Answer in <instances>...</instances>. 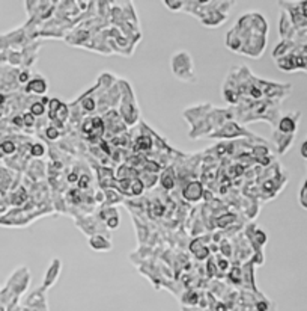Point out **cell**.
Segmentation results:
<instances>
[{"instance_id":"83f0119b","label":"cell","mask_w":307,"mask_h":311,"mask_svg":"<svg viewBox=\"0 0 307 311\" xmlns=\"http://www.w3.org/2000/svg\"><path fill=\"white\" fill-rule=\"evenodd\" d=\"M219 268H220V271H226L228 268H229V262L226 260V258H219Z\"/></svg>"},{"instance_id":"4dcf8cb0","label":"cell","mask_w":307,"mask_h":311,"mask_svg":"<svg viewBox=\"0 0 307 311\" xmlns=\"http://www.w3.org/2000/svg\"><path fill=\"white\" fill-rule=\"evenodd\" d=\"M77 180H78V175H77L76 172H71V175H68V182L70 183H74Z\"/></svg>"},{"instance_id":"d6a6232c","label":"cell","mask_w":307,"mask_h":311,"mask_svg":"<svg viewBox=\"0 0 307 311\" xmlns=\"http://www.w3.org/2000/svg\"><path fill=\"white\" fill-rule=\"evenodd\" d=\"M301 194L307 195V180L304 182V186H303V191H301Z\"/></svg>"},{"instance_id":"836d02e7","label":"cell","mask_w":307,"mask_h":311,"mask_svg":"<svg viewBox=\"0 0 307 311\" xmlns=\"http://www.w3.org/2000/svg\"><path fill=\"white\" fill-rule=\"evenodd\" d=\"M78 6H80L81 9H86V8H87V3H86V2H83V3H78Z\"/></svg>"},{"instance_id":"9c48e42d","label":"cell","mask_w":307,"mask_h":311,"mask_svg":"<svg viewBox=\"0 0 307 311\" xmlns=\"http://www.w3.org/2000/svg\"><path fill=\"white\" fill-rule=\"evenodd\" d=\"M29 112L35 118L42 117V115L45 114V106L41 103V100H39V101H34V103L30 105V108H29Z\"/></svg>"},{"instance_id":"9a60e30c","label":"cell","mask_w":307,"mask_h":311,"mask_svg":"<svg viewBox=\"0 0 307 311\" xmlns=\"http://www.w3.org/2000/svg\"><path fill=\"white\" fill-rule=\"evenodd\" d=\"M233 221H235V215H232V213H228V215H225V216H222V218L217 219L219 227H228Z\"/></svg>"},{"instance_id":"3957f363","label":"cell","mask_w":307,"mask_h":311,"mask_svg":"<svg viewBox=\"0 0 307 311\" xmlns=\"http://www.w3.org/2000/svg\"><path fill=\"white\" fill-rule=\"evenodd\" d=\"M298 119H300V114L295 112L294 115H286L279 121V130L282 135H294L297 127H298Z\"/></svg>"},{"instance_id":"52a82bcc","label":"cell","mask_w":307,"mask_h":311,"mask_svg":"<svg viewBox=\"0 0 307 311\" xmlns=\"http://www.w3.org/2000/svg\"><path fill=\"white\" fill-rule=\"evenodd\" d=\"M89 245L92 249L95 251H109L112 249V243L110 240H107L106 237H103L101 234H95L89 239Z\"/></svg>"},{"instance_id":"7402d4cb","label":"cell","mask_w":307,"mask_h":311,"mask_svg":"<svg viewBox=\"0 0 307 311\" xmlns=\"http://www.w3.org/2000/svg\"><path fill=\"white\" fill-rule=\"evenodd\" d=\"M89 182H90L89 175H81V177H78V188H80V189H87Z\"/></svg>"},{"instance_id":"7a4b0ae2","label":"cell","mask_w":307,"mask_h":311,"mask_svg":"<svg viewBox=\"0 0 307 311\" xmlns=\"http://www.w3.org/2000/svg\"><path fill=\"white\" fill-rule=\"evenodd\" d=\"M239 135H247V132H245L241 125H238V124H235V122H232V121H228V122H225L219 130H216V132L211 135V138L230 139V138H236V136H239Z\"/></svg>"},{"instance_id":"8992f818","label":"cell","mask_w":307,"mask_h":311,"mask_svg":"<svg viewBox=\"0 0 307 311\" xmlns=\"http://www.w3.org/2000/svg\"><path fill=\"white\" fill-rule=\"evenodd\" d=\"M48 89V83L47 80L42 77L32 79L27 85H26V92H34L37 95H44Z\"/></svg>"},{"instance_id":"44dd1931","label":"cell","mask_w":307,"mask_h":311,"mask_svg":"<svg viewBox=\"0 0 307 311\" xmlns=\"http://www.w3.org/2000/svg\"><path fill=\"white\" fill-rule=\"evenodd\" d=\"M81 125H83V127H81V130H83L84 133H87V135H90V133H92V130H94L92 118H87V119H84Z\"/></svg>"},{"instance_id":"603a6c76","label":"cell","mask_w":307,"mask_h":311,"mask_svg":"<svg viewBox=\"0 0 307 311\" xmlns=\"http://www.w3.org/2000/svg\"><path fill=\"white\" fill-rule=\"evenodd\" d=\"M106 196H109L107 201L112 202V204H113V202H117V201H120V196L116 194V192H113V191H110V189L106 191Z\"/></svg>"},{"instance_id":"1f68e13d","label":"cell","mask_w":307,"mask_h":311,"mask_svg":"<svg viewBox=\"0 0 307 311\" xmlns=\"http://www.w3.org/2000/svg\"><path fill=\"white\" fill-rule=\"evenodd\" d=\"M301 156H303L304 159H307V141L301 145Z\"/></svg>"},{"instance_id":"4316f807","label":"cell","mask_w":307,"mask_h":311,"mask_svg":"<svg viewBox=\"0 0 307 311\" xmlns=\"http://www.w3.org/2000/svg\"><path fill=\"white\" fill-rule=\"evenodd\" d=\"M256 308L258 311H268L269 304L267 301H259V302H256Z\"/></svg>"},{"instance_id":"5b68a950","label":"cell","mask_w":307,"mask_h":311,"mask_svg":"<svg viewBox=\"0 0 307 311\" xmlns=\"http://www.w3.org/2000/svg\"><path fill=\"white\" fill-rule=\"evenodd\" d=\"M59 272H60V262L56 258L53 260L51 266L48 268V271L45 272V276H44V284H42V289H48L50 286H53V282L56 281V278L59 276Z\"/></svg>"},{"instance_id":"5bb4252c","label":"cell","mask_w":307,"mask_h":311,"mask_svg":"<svg viewBox=\"0 0 307 311\" xmlns=\"http://www.w3.org/2000/svg\"><path fill=\"white\" fill-rule=\"evenodd\" d=\"M30 80H32V77H30V71H29V70H21V71H18V76H17L18 85H27Z\"/></svg>"},{"instance_id":"30bf717a","label":"cell","mask_w":307,"mask_h":311,"mask_svg":"<svg viewBox=\"0 0 307 311\" xmlns=\"http://www.w3.org/2000/svg\"><path fill=\"white\" fill-rule=\"evenodd\" d=\"M161 185L164 189H172L175 186V175L172 172H164L163 177H161Z\"/></svg>"},{"instance_id":"cb8c5ba5","label":"cell","mask_w":307,"mask_h":311,"mask_svg":"<svg viewBox=\"0 0 307 311\" xmlns=\"http://www.w3.org/2000/svg\"><path fill=\"white\" fill-rule=\"evenodd\" d=\"M229 278L230 279H235V282H238V281L241 279V269L233 268V269H232V272L229 273Z\"/></svg>"},{"instance_id":"8fae6325","label":"cell","mask_w":307,"mask_h":311,"mask_svg":"<svg viewBox=\"0 0 307 311\" xmlns=\"http://www.w3.org/2000/svg\"><path fill=\"white\" fill-rule=\"evenodd\" d=\"M45 151H47V148L41 142H34L30 145V150H29V153L34 156V157H42V156L45 154Z\"/></svg>"},{"instance_id":"ffe728a7","label":"cell","mask_w":307,"mask_h":311,"mask_svg":"<svg viewBox=\"0 0 307 311\" xmlns=\"http://www.w3.org/2000/svg\"><path fill=\"white\" fill-rule=\"evenodd\" d=\"M81 105H83V109L87 112H92L95 109V100L94 98H84Z\"/></svg>"},{"instance_id":"277c9868","label":"cell","mask_w":307,"mask_h":311,"mask_svg":"<svg viewBox=\"0 0 307 311\" xmlns=\"http://www.w3.org/2000/svg\"><path fill=\"white\" fill-rule=\"evenodd\" d=\"M182 195H184V198H186L187 201L196 202V201H199V199L202 198V195H203V188H202L200 183L193 182V183H189V185L184 188Z\"/></svg>"},{"instance_id":"d4e9b609","label":"cell","mask_w":307,"mask_h":311,"mask_svg":"<svg viewBox=\"0 0 307 311\" xmlns=\"http://www.w3.org/2000/svg\"><path fill=\"white\" fill-rule=\"evenodd\" d=\"M145 169H146V171H151V174H154V172H158V171H160V166H158L157 163H154V162H146Z\"/></svg>"},{"instance_id":"f1b7e54d","label":"cell","mask_w":307,"mask_h":311,"mask_svg":"<svg viewBox=\"0 0 307 311\" xmlns=\"http://www.w3.org/2000/svg\"><path fill=\"white\" fill-rule=\"evenodd\" d=\"M300 12H301L303 18L307 21V2H301L300 3Z\"/></svg>"},{"instance_id":"484cf974","label":"cell","mask_w":307,"mask_h":311,"mask_svg":"<svg viewBox=\"0 0 307 311\" xmlns=\"http://www.w3.org/2000/svg\"><path fill=\"white\" fill-rule=\"evenodd\" d=\"M256 239H258V243H259V245H264V243L267 242V236H265L264 231H261V230L256 231Z\"/></svg>"},{"instance_id":"d6986e66","label":"cell","mask_w":307,"mask_h":311,"mask_svg":"<svg viewBox=\"0 0 307 311\" xmlns=\"http://www.w3.org/2000/svg\"><path fill=\"white\" fill-rule=\"evenodd\" d=\"M23 122H24V127H34L35 125V117L30 112H26L23 115Z\"/></svg>"},{"instance_id":"ba28073f","label":"cell","mask_w":307,"mask_h":311,"mask_svg":"<svg viewBox=\"0 0 307 311\" xmlns=\"http://www.w3.org/2000/svg\"><path fill=\"white\" fill-rule=\"evenodd\" d=\"M151 147H152V139L149 136H140L136 142V150H140V151L151 150Z\"/></svg>"},{"instance_id":"6da1fadb","label":"cell","mask_w":307,"mask_h":311,"mask_svg":"<svg viewBox=\"0 0 307 311\" xmlns=\"http://www.w3.org/2000/svg\"><path fill=\"white\" fill-rule=\"evenodd\" d=\"M172 70L175 76L184 82H194L193 59L187 51H176L172 58Z\"/></svg>"},{"instance_id":"7c38bea8","label":"cell","mask_w":307,"mask_h":311,"mask_svg":"<svg viewBox=\"0 0 307 311\" xmlns=\"http://www.w3.org/2000/svg\"><path fill=\"white\" fill-rule=\"evenodd\" d=\"M164 5L170 11H179V9H182L186 6V2H181V0H166Z\"/></svg>"},{"instance_id":"ac0fdd59","label":"cell","mask_w":307,"mask_h":311,"mask_svg":"<svg viewBox=\"0 0 307 311\" xmlns=\"http://www.w3.org/2000/svg\"><path fill=\"white\" fill-rule=\"evenodd\" d=\"M45 136H47L48 139L54 141V139H57V138H59V130H57V128H54L53 125H50V127L45 130Z\"/></svg>"},{"instance_id":"e0dca14e","label":"cell","mask_w":307,"mask_h":311,"mask_svg":"<svg viewBox=\"0 0 307 311\" xmlns=\"http://www.w3.org/2000/svg\"><path fill=\"white\" fill-rule=\"evenodd\" d=\"M106 227H107V228H110V230H115V228H117V227H119V215L109 218V219L106 221Z\"/></svg>"},{"instance_id":"f546056e","label":"cell","mask_w":307,"mask_h":311,"mask_svg":"<svg viewBox=\"0 0 307 311\" xmlns=\"http://www.w3.org/2000/svg\"><path fill=\"white\" fill-rule=\"evenodd\" d=\"M222 251H223V254L225 255H228V257H230V248H229V243H223V246H222Z\"/></svg>"},{"instance_id":"2e32d148","label":"cell","mask_w":307,"mask_h":311,"mask_svg":"<svg viewBox=\"0 0 307 311\" xmlns=\"http://www.w3.org/2000/svg\"><path fill=\"white\" fill-rule=\"evenodd\" d=\"M193 254L196 255V258L205 260V258H208V255H209V249H208L206 246H202V248H199L197 251H194Z\"/></svg>"},{"instance_id":"4fadbf2b","label":"cell","mask_w":307,"mask_h":311,"mask_svg":"<svg viewBox=\"0 0 307 311\" xmlns=\"http://www.w3.org/2000/svg\"><path fill=\"white\" fill-rule=\"evenodd\" d=\"M143 183H142V180H139V178H136V180H133L131 182V195H136V196H139V195H142V192H143Z\"/></svg>"}]
</instances>
